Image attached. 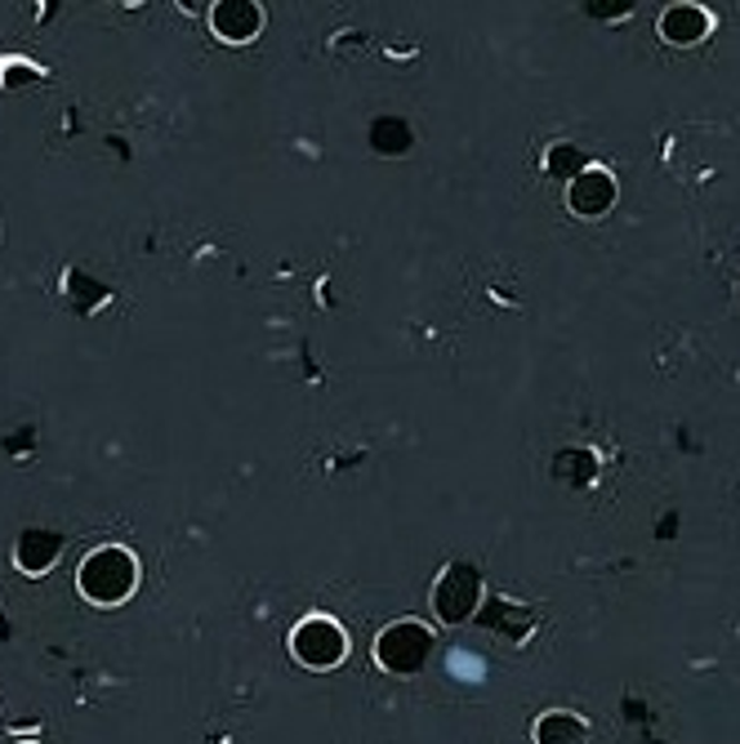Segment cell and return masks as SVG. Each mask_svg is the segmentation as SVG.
Here are the masks:
<instances>
[{"mask_svg":"<svg viewBox=\"0 0 740 744\" xmlns=\"http://www.w3.org/2000/svg\"><path fill=\"white\" fill-rule=\"evenodd\" d=\"M77 589L94 606H121L139 589V557L126 544H103V549L86 553V562L77 571Z\"/></svg>","mask_w":740,"mask_h":744,"instance_id":"obj_1","label":"cell"},{"mask_svg":"<svg viewBox=\"0 0 740 744\" xmlns=\"http://www.w3.org/2000/svg\"><path fill=\"white\" fill-rule=\"evenodd\" d=\"M433 651H438V637H433V629L420 624V620H393V624L376 637V664H380L384 673H393V677H416V673H424L429 660H433Z\"/></svg>","mask_w":740,"mask_h":744,"instance_id":"obj_2","label":"cell"},{"mask_svg":"<svg viewBox=\"0 0 740 744\" xmlns=\"http://www.w3.org/2000/svg\"><path fill=\"white\" fill-rule=\"evenodd\" d=\"M482 597H487V584H482V571L473 562H451L433 580V615L447 629H460V624L478 620Z\"/></svg>","mask_w":740,"mask_h":744,"instance_id":"obj_3","label":"cell"},{"mask_svg":"<svg viewBox=\"0 0 740 744\" xmlns=\"http://www.w3.org/2000/svg\"><path fill=\"white\" fill-rule=\"evenodd\" d=\"M290 655H294L303 668L326 673V668L343 664V655H348V633H343V624H334L330 615H308V620H299L294 633H290Z\"/></svg>","mask_w":740,"mask_h":744,"instance_id":"obj_4","label":"cell"},{"mask_svg":"<svg viewBox=\"0 0 740 744\" xmlns=\"http://www.w3.org/2000/svg\"><path fill=\"white\" fill-rule=\"evenodd\" d=\"M620 201V183L607 165H589L584 174H576L567 183V210L576 219H607Z\"/></svg>","mask_w":740,"mask_h":744,"instance_id":"obj_5","label":"cell"},{"mask_svg":"<svg viewBox=\"0 0 740 744\" xmlns=\"http://www.w3.org/2000/svg\"><path fill=\"white\" fill-rule=\"evenodd\" d=\"M478 624L491 629L496 637L513 642V646H527L531 633L540 629V611L527 606V602H513V597H487V606L478 611Z\"/></svg>","mask_w":740,"mask_h":744,"instance_id":"obj_6","label":"cell"},{"mask_svg":"<svg viewBox=\"0 0 740 744\" xmlns=\"http://www.w3.org/2000/svg\"><path fill=\"white\" fill-rule=\"evenodd\" d=\"M210 32L223 46H250L263 32V6H254V0H219L210 10Z\"/></svg>","mask_w":740,"mask_h":744,"instance_id":"obj_7","label":"cell"},{"mask_svg":"<svg viewBox=\"0 0 740 744\" xmlns=\"http://www.w3.org/2000/svg\"><path fill=\"white\" fill-rule=\"evenodd\" d=\"M656 32H660L664 46H673V50H691V46H700V41L713 32V19H709L704 6L678 0V6H669V10L656 19Z\"/></svg>","mask_w":740,"mask_h":744,"instance_id":"obj_8","label":"cell"},{"mask_svg":"<svg viewBox=\"0 0 740 744\" xmlns=\"http://www.w3.org/2000/svg\"><path fill=\"white\" fill-rule=\"evenodd\" d=\"M59 557H63V535H59V531L28 526V531L14 540V566H19L23 575H46V571H54Z\"/></svg>","mask_w":740,"mask_h":744,"instance_id":"obj_9","label":"cell"},{"mask_svg":"<svg viewBox=\"0 0 740 744\" xmlns=\"http://www.w3.org/2000/svg\"><path fill=\"white\" fill-rule=\"evenodd\" d=\"M531 740L536 744H589V722L571 708H549L536 717Z\"/></svg>","mask_w":740,"mask_h":744,"instance_id":"obj_10","label":"cell"},{"mask_svg":"<svg viewBox=\"0 0 740 744\" xmlns=\"http://www.w3.org/2000/svg\"><path fill=\"white\" fill-rule=\"evenodd\" d=\"M544 174L549 179H558V183H571L576 174H584L593 161H589V152L580 148V143H571V139H562V143H549L544 148Z\"/></svg>","mask_w":740,"mask_h":744,"instance_id":"obj_11","label":"cell"},{"mask_svg":"<svg viewBox=\"0 0 740 744\" xmlns=\"http://www.w3.org/2000/svg\"><path fill=\"white\" fill-rule=\"evenodd\" d=\"M416 148V134L402 117H380V121H370V152H380V157H407Z\"/></svg>","mask_w":740,"mask_h":744,"instance_id":"obj_12","label":"cell"},{"mask_svg":"<svg viewBox=\"0 0 740 744\" xmlns=\"http://www.w3.org/2000/svg\"><path fill=\"white\" fill-rule=\"evenodd\" d=\"M589 14H598V19H616V14H620V19H624L629 6H589Z\"/></svg>","mask_w":740,"mask_h":744,"instance_id":"obj_13","label":"cell"}]
</instances>
